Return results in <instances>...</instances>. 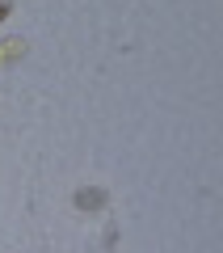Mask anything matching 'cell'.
I'll list each match as a JSON object with an SVG mask.
<instances>
[{"mask_svg": "<svg viewBox=\"0 0 223 253\" xmlns=\"http://www.w3.org/2000/svg\"><path fill=\"white\" fill-rule=\"evenodd\" d=\"M21 51H26V42H21V38H4V42H0V63H13Z\"/></svg>", "mask_w": 223, "mask_h": 253, "instance_id": "obj_1", "label": "cell"}, {"mask_svg": "<svg viewBox=\"0 0 223 253\" xmlns=\"http://www.w3.org/2000/svg\"><path fill=\"white\" fill-rule=\"evenodd\" d=\"M101 203H106L101 190H80V194H76V207H101Z\"/></svg>", "mask_w": 223, "mask_h": 253, "instance_id": "obj_2", "label": "cell"}, {"mask_svg": "<svg viewBox=\"0 0 223 253\" xmlns=\"http://www.w3.org/2000/svg\"><path fill=\"white\" fill-rule=\"evenodd\" d=\"M4 13H9V4H4V0H0V21H4Z\"/></svg>", "mask_w": 223, "mask_h": 253, "instance_id": "obj_3", "label": "cell"}]
</instances>
